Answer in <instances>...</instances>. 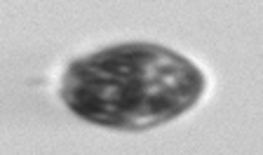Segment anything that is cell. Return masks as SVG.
I'll return each instance as SVG.
<instances>
[{
  "label": "cell",
  "instance_id": "cell-1",
  "mask_svg": "<svg viewBox=\"0 0 263 155\" xmlns=\"http://www.w3.org/2000/svg\"><path fill=\"white\" fill-rule=\"evenodd\" d=\"M207 78L188 56L153 43L115 45L78 56L59 96L76 118L106 129H153L200 101Z\"/></svg>",
  "mask_w": 263,
  "mask_h": 155
}]
</instances>
